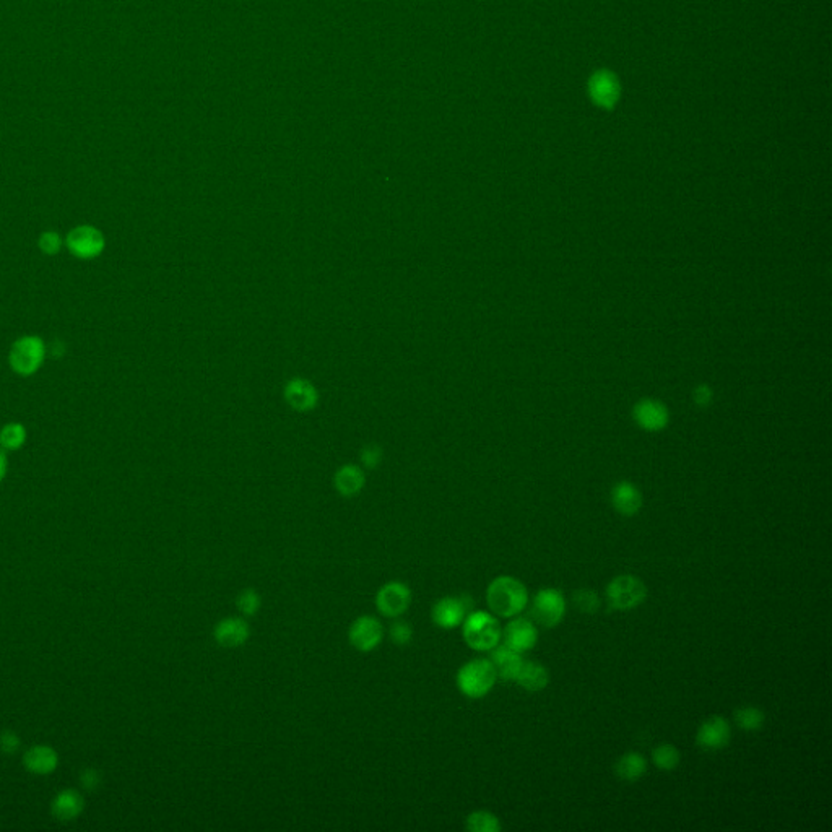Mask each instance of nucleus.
<instances>
[{
	"label": "nucleus",
	"mask_w": 832,
	"mask_h": 832,
	"mask_svg": "<svg viewBox=\"0 0 832 832\" xmlns=\"http://www.w3.org/2000/svg\"><path fill=\"white\" fill-rule=\"evenodd\" d=\"M486 602L494 615L501 618H514L520 615L527 607L529 592L519 579L500 576L488 586Z\"/></svg>",
	"instance_id": "obj_1"
},
{
	"label": "nucleus",
	"mask_w": 832,
	"mask_h": 832,
	"mask_svg": "<svg viewBox=\"0 0 832 832\" xmlns=\"http://www.w3.org/2000/svg\"><path fill=\"white\" fill-rule=\"evenodd\" d=\"M463 639L467 646L478 652L493 650L500 644V621L486 611H471L463 619Z\"/></svg>",
	"instance_id": "obj_2"
},
{
	"label": "nucleus",
	"mask_w": 832,
	"mask_h": 832,
	"mask_svg": "<svg viewBox=\"0 0 832 832\" xmlns=\"http://www.w3.org/2000/svg\"><path fill=\"white\" fill-rule=\"evenodd\" d=\"M496 670L486 658H475L462 666L457 673V686L462 695L478 699L488 695L496 683Z\"/></svg>",
	"instance_id": "obj_3"
},
{
	"label": "nucleus",
	"mask_w": 832,
	"mask_h": 832,
	"mask_svg": "<svg viewBox=\"0 0 832 832\" xmlns=\"http://www.w3.org/2000/svg\"><path fill=\"white\" fill-rule=\"evenodd\" d=\"M46 358V345L36 335L21 337L20 340L12 345L9 362L11 368L20 376H33L40 371Z\"/></svg>",
	"instance_id": "obj_4"
},
{
	"label": "nucleus",
	"mask_w": 832,
	"mask_h": 832,
	"mask_svg": "<svg viewBox=\"0 0 832 832\" xmlns=\"http://www.w3.org/2000/svg\"><path fill=\"white\" fill-rule=\"evenodd\" d=\"M647 597L646 584L631 574H623L613 579L607 587L608 603L615 610H633L639 607Z\"/></svg>",
	"instance_id": "obj_5"
},
{
	"label": "nucleus",
	"mask_w": 832,
	"mask_h": 832,
	"mask_svg": "<svg viewBox=\"0 0 832 832\" xmlns=\"http://www.w3.org/2000/svg\"><path fill=\"white\" fill-rule=\"evenodd\" d=\"M566 615V600L556 588H543L533 598L530 617L543 627L558 626Z\"/></svg>",
	"instance_id": "obj_6"
},
{
	"label": "nucleus",
	"mask_w": 832,
	"mask_h": 832,
	"mask_svg": "<svg viewBox=\"0 0 832 832\" xmlns=\"http://www.w3.org/2000/svg\"><path fill=\"white\" fill-rule=\"evenodd\" d=\"M66 245L70 254L79 257L82 260H89L101 255L106 247V241L98 228L82 225L70 231L66 239Z\"/></svg>",
	"instance_id": "obj_7"
},
{
	"label": "nucleus",
	"mask_w": 832,
	"mask_h": 832,
	"mask_svg": "<svg viewBox=\"0 0 832 832\" xmlns=\"http://www.w3.org/2000/svg\"><path fill=\"white\" fill-rule=\"evenodd\" d=\"M411 603L410 588L403 582H387L382 586L376 595V607L385 618H399L403 615Z\"/></svg>",
	"instance_id": "obj_8"
},
{
	"label": "nucleus",
	"mask_w": 832,
	"mask_h": 832,
	"mask_svg": "<svg viewBox=\"0 0 832 832\" xmlns=\"http://www.w3.org/2000/svg\"><path fill=\"white\" fill-rule=\"evenodd\" d=\"M471 610L470 597H444L432 607V623L442 629L461 626Z\"/></svg>",
	"instance_id": "obj_9"
},
{
	"label": "nucleus",
	"mask_w": 832,
	"mask_h": 832,
	"mask_svg": "<svg viewBox=\"0 0 832 832\" xmlns=\"http://www.w3.org/2000/svg\"><path fill=\"white\" fill-rule=\"evenodd\" d=\"M730 738H732V730L727 719H724L722 715H712L699 725L697 734H696V743L704 750L715 751V750H722L730 743Z\"/></svg>",
	"instance_id": "obj_10"
},
{
	"label": "nucleus",
	"mask_w": 832,
	"mask_h": 832,
	"mask_svg": "<svg viewBox=\"0 0 832 832\" xmlns=\"http://www.w3.org/2000/svg\"><path fill=\"white\" fill-rule=\"evenodd\" d=\"M384 629L381 621L374 617H360L350 626V642L360 652H371L381 644Z\"/></svg>",
	"instance_id": "obj_11"
},
{
	"label": "nucleus",
	"mask_w": 832,
	"mask_h": 832,
	"mask_svg": "<svg viewBox=\"0 0 832 832\" xmlns=\"http://www.w3.org/2000/svg\"><path fill=\"white\" fill-rule=\"evenodd\" d=\"M501 637L504 641V646L522 654L535 647L539 641V629L527 618H516L504 627Z\"/></svg>",
	"instance_id": "obj_12"
},
{
	"label": "nucleus",
	"mask_w": 832,
	"mask_h": 832,
	"mask_svg": "<svg viewBox=\"0 0 832 832\" xmlns=\"http://www.w3.org/2000/svg\"><path fill=\"white\" fill-rule=\"evenodd\" d=\"M23 766L25 769L36 775H48L52 774L59 766V754L46 744H35L27 753L23 754Z\"/></svg>",
	"instance_id": "obj_13"
},
{
	"label": "nucleus",
	"mask_w": 832,
	"mask_h": 832,
	"mask_svg": "<svg viewBox=\"0 0 832 832\" xmlns=\"http://www.w3.org/2000/svg\"><path fill=\"white\" fill-rule=\"evenodd\" d=\"M85 810V798L79 790L67 789L56 795L51 803V813L58 821H74Z\"/></svg>",
	"instance_id": "obj_14"
},
{
	"label": "nucleus",
	"mask_w": 832,
	"mask_h": 832,
	"mask_svg": "<svg viewBox=\"0 0 832 832\" xmlns=\"http://www.w3.org/2000/svg\"><path fill=\"white\" fill-rule=\"evenodd\" d=\"M251 629L243 618H225L215 626L214 636L220 646L239 647L249 639Z\"/></svg>",
	"instance_id": "obj_15"
},
{
	"label": "nucleus",
	"mask_w": 832,
	"mask_h": 832,
	"mask_svg": "<svg viewBox=\"0 0 832 832\" xmlns=\"http://www.w3.org/2000/svg\"><path fill=\"white\" fill-rule=\"evenodd\" d=\"M490 662L496 670V675L502 681H516V678L519 675L520 666L524 664V658L520 657L519 652L512 650L504 644L502 646L498 644L493 649Z\"/></svg>",
	"instance_id": "obj_16"
},
{
	"label": "nucleus",
	"mask_w": 832,
	"mask_h": 832,
	"mask_svg": "<svg viewBox=\"0 0 832 832\" xmlns=\"http://www.w3.org/2000/svg\"><path fill=\"white\" fill-rule=\"evenodd\" d=\"M611 502H613V508L621 516L631 517V516H636L637 512L641 510L642 496H641V493L634 485H631L627 481H621L611 491Z\"/></svg>",
	"instance_id": "obj_17"
},
{
	"label": "nucleus",
	"mask_w": 832,
	"mask_h": 832,
	"mask_svg": "<svg viewBox=\"0 0 832 832\" xmlns=\"http://www.w3.org/2000/svg\"><path fill=\"white\" fill-rule=\"evenodd\" d=\"M516 683L522 686L527 691H541L545 689L549 683V672L547 666L541 665L540 662H525L520 666L519 675L516 678Z\"/></svg>",
	"instance_id": "obj_18"
},
{
	"label": "nucleus",
	"mask_w": 832,
	"mask_h": 832,
	"mask_svg": "<svg viewBox=\"0 0 832 832\" xmlns=\"http://www.w3.org/2000/svg\"><path fill=\"white\" fill-rule=\"evenodd\" d=\"M618 93H619V89H618L617 80L611 74L600 72L592 79L590 95L600 106H607V108L613 106L618 99Z\"/></svg>",
	"instance_id": "obj_19"
},
{
	"label": "nucleus",
	"mask_w": 832,
	"mask_h": 832,
	"mask_svg": "<svg viewBox=\"0 0 832 832\" xmlns=\"http://www.w3.org/2000/svg\"><path fill=\"white\" fill-rule=\"evenodd\" d=\"M647 771L646 758L642 754L631 753L623 754L618 763L615 764V774L618 779L625 782H636Z\"/></svg>",
	"instance_id": "obj_20"
},
{
	"label": "nucleus",
	"mask_w": 832,
	"mask_h": 832,
	"mask_svg": "<svg viewBox=\"0 0 832 832\" xmlns=\"http://www.w3.org/2000/svg\"><path fill=\"white\" fill-rule=\"evenodd\" d=\"M637 422L647 430H658L665 424V408L656 401H644L637 408Z\"/></svg>",
	"instance_id": "obj_21"
},
{
	"label": "nucleus",
	"mask_w": 832,
	"mask_h": 832,
	"mask_svg": "<svg viewBox=\"0 0 832 832\" xmlns=\"http://www.w3.org/2000/svg\"><path fill=\"white\" fill-rule=\"evenodd\" d=\"M362 483H364L362 473L356 467H343L335 477L337 490L340 491L342 496H354L358 491L362 490Z\"/></svg>",
	"instance_id": "obj_22"
},
{
	"label": "nucleus",
	"mask_w": 832,
	"mask_h": 832,
	"mask_svg": "<svg viewBox=\"0 0 832 832\" xmlns=\"http://www.w3.org/2000/svg\"><path fill=\"white\" fill-rule=\"evenodd\" d=\"M764 722H766V714L761 709L753 705H746L735 712V724L744 732H758L763 728Z\"/></svg>",
	"instance_id": "obj_23"
},
{
	"label": "nucleus",
	"mask_w": 832,
	"mask_h": 832,
	"mask_svg": "<svg viewBox=\"0 0 832 832\" xmlns=\"http://www.w3.org/2000/svg\"><path fill=\"white\" fill-rule=\"evenodd\" d=\"M27 441V430L20 423H9L0 430V446L5 451H19Z\"/></svg>",
	"instance_id": "obj_24"
},
{
	"label": "nucleus",
	"mask_w": 832,
	"mask_h": 832,
	"mask_svg": "<svg viewBox=\"0 0 832 832\" xmlns=\"http://www.w3.org/2000/svg\"><path fill=\"white\" fill-rule=\"evenodd\" d=\"M652 761L660 771H673L681 761V754L673 744L662 743L652 751Z\"/></svg>",
	"instance_id": "obj_25"
},
{
	"label": "nucleus",
	"mask_w": 832,
	"mask_h": 832,
	"mask_svg": "<svg viewBox=\"0 0 832 832\" xmlns=\"http://www.w3.org/2000/svg\"><path fill=\"white\" fill-rule=\"evenodd\" d=\"M467 829L470 832H500L498 816L490 812H473L467 816Z\"/></svg>",
	"instance_id": "obj_26"
},
{
	"label": "nucleus",
	"mask_w": 832,
	"mask_h": 832,
	"mask_svg": "<svg viewBox=\"0 0 832 832\" xmlns=\"http://www.w3.org/2000/svg\"><path fill=\"white\" fill-rule=\"evenodd\" d=\"M572 602H574V607L578 608V611L586 615H594L600 608V598L594 590H588V588L576 590Z\"/></svg>",
	"instance_id": "obj_27"
},
{
	"label": "nucleus",
	"mask_w": 832,
	"mask_h": 832,
	"mask_svg": "<svg viewBox=\"0 0 832 832\" xmlns=\"http://www.w3.org/2000/svg\"><path fill=\"white\" fill-rule=\"evenodd\" d=\"M236 607L245 617H254L260 608V595L253 588H245L236 598Z\"/></svg>",
	"instance_id": "obj_28"
},
{
	"label": "nucleus",
	"mask_w": 832,
	"mask_h": 832,
	"mask_svg": "<svg viewBox=\"0 0 832 832\" xmlns=\"http://www.w3.org/2000/svg\"><path fill=\"white\" fill-rule=\"evenodd\" d=\"M389 636H391V641L393 644L405 646V644L410 642L411 637H413V629H411L408 623L397 621V623H393L391 629H389Z\"/></svg>",
	"instance_id": "obj_29"
},
{
	"label": "nucleus",
	"mask_w": 832,
	"mask_h": 832,
	"mask_svg": "<svg viewBox=\"0 0 832 832\" xmlns=\"http://www.w3.org/2000/svg\"><path fill=\"white\" fill-rule=\"evenodd\" d=\"M40 249L46 255H56L62 249V237L56 231H46L40 236Z\"/></svg>",
	"instance_id": "obj_30"
},
{
	"label": "nucleus",
	"mask_w": 832,
	"mask_h": 832,
	"mask_svg": "<svg viewBox=\"0 0 832 832\" xmlns=\"http://www.w3.org/2000/svg\"><path fill=\"white\" fill-rule=\"evenodd\" d=\"M19 746H20V740H19L17 735L12 734L9 730L0 735V751L2 753H15L19 750Z\"/></svg>",
	"instance_id": "obj_31"
},
{
	"label": "nucleus",
	"mask_w": 832,
	"mask_h": 832,
	"mask_svg": "<svg viewBox=\"0 0 832 832\" xmlns=\"http://www.w3.org/2000/svg\"><path fill=\"white\" fill-rule=\"evenodd\" d=\"M307 399H309V395H307V391H306V387H304V385H301V387H294V405H301V407H304V405L307 403Z\"/></svg>",
	"instance_id": "obj_32"
},
{
	"label": "nucleus",
	"mask_w": 832,
	"mask_h": 832,
	"mask_svg": "<svg viewBox=\"0 0 832 832\" xmlns=\"http://www.w3.org/2000/svg\"><path fill=\"white\" fill-rule=\"evenodd\" d=\"M7 470H9V461H7V455H5V452L0 449V481L5 478Z\"/></svg>",
	"instance_id": "obj_33"
}]
</instances>
